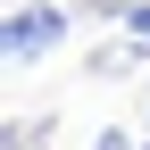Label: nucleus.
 I'll return each mask as SVG.
<instances>
[{
    "label": "nucleus",
    "mask_w": 150,
    "mask_h": 150,
    "mask_svg": "<svg viewBox=\"0 0 150 150\" xmlns=\"http://www.w3.org/2000/svg\"><path fill=\"white\" fill-rule=\"evenodd\" d=\"M67 25H75V17L59 8V0H17V8L0 17V50H8V67H33V59H50V50L67 42Z\"/></svg>",
    "instance_id": "f257e3e1"
},
{
    "label": "nucleus",
    "mask_w": 150,
    "mask_h": 150,
    "mask_svg": "<svg viewBox=\"0 0 150 150\" xmlns=\"http://www.w3.org/2000/svg\"><path fill=\"white\" fill-rule=\"evenodd\" d=\"M142 150H150V142H142Z\"/></svg>",
    "instance_id": "20e7f679"
},
{
    "label": "nucleus",
    "mask_w": 150,
    "mask_h": 150,
    "mask_svg": "<svg viewBox=\"0 0 150 150\" xmlns=\"http://www.w3.org/2000/svg\"><path fill=\"white\" fill-rule=\"evenodd\" d=\"M92 150H134V142H125V125H108V134L92 142Z\"/></svg>",
    "instance_id": "7ed1b4c3"
},
{
    "label": "nucleus",
    "mask_w": 150,
    "mask_h": 150,
    "mask_svg": "<svg viewBox=\"0 0 150 150\" xmlns=\"http://www.w3.org/2000/svg\"><path fill=\"white\" fill-rule=\"evenodd\" d=\"M117 25H125V42H150V0H125Z\"/></svg>",
    "instance_id": "f03ea898"
}]
</instances>
